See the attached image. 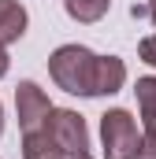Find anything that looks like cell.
<instances>
[{"mask_svg": "<svg viewBox=\"0 0 156 159\" xmlns=\"http://www.w3.org/2000/svg\"><path fill=\"white\" fill-rule=\"evenodd\" d=\"M26 26H30V15H26V7H22L19 0H0V44L7 48V44L22 41Z\"/></svg>", "mask_w": 156, "mask_h": 159, "instance_id": "cell-5", "label": "cell"}, {"mask_svg": "<svg viewBox=\"0 0 156 159\" xmlns=\"http://www.w3.org/2000/svg\"><path fill=\"white\" fill-rule=\"evenodd\" d=\"M145 15L153 19V26H156V0H149V4H145Z\"/></svg>", "mask_w": 156, "mask_h": 159, "instance_id": "cell-13", "label": "cell"}, {"mask_svg": "<svg viewBox=\"0 0 156 159\" xmlns=\"http://www.w3.org/2000/svg\"><path fill=\"white\" fill-rule=\"evenodd\" d=\"M138 96V115H141V129H156V74H145L134 85Z\"/></svg>", "mask_w": 156, "mask_h": 159, "instance_id": "cell-8", "label": "cell"}, {"mask_svg": "<svg viewBox=\"0 0 156 159\" xmlns=\"http://www.w3.org/2000/svg\"><path fill=\"white\" fill-rule=\"evenodd\" d=\"M45 129H48V137L63 148L67 159L89 156V129H85V119H82L78 111H71V107H52Z\"/></svg>", "mask_w": 156, "mask_h": 159, "instance_id": "cell-3", "label": "cell"}, {"mask_svg": "<svg viewBox=\"0 0 156 159\" xmlns=\"http://www.w3.org/2000/svg\"><path fill=\"white\" fill-rule=\"evenodd\" d=\"M7 70H11V56H7V48L0 44V78H7Z\"/></svg>", "mask_w": 156, "mask_h": 159, "instance_id": "cell-12", "label": "cell"}, {"mask_svg": "<svg viewBox=\"0 0 156 159\" xmlns=\"http://www.w3.org/2000/svg\"><path fill=\"white\" fill-rule=\"evenodd\" d=\"M22 159H67V156L48 137V129H34V133H22Z\"/></svg>", "mask_w": 156, "mask_h": 159, "instance_id": "cell-7", "label": "cell"}, {"mask_svg": "<svg viewBox=\"0 0 156 159\" xmlns=\"http://www.w3.org/2000/svg\"><path fill=\"white\" fill-rule=\"evenodd\" d=\"M97 74H100V56L89 52L85 44H60L48 56V78L56 89L71 96H97Z\"/></svg>", "mask_w": 156, "mask_h": 159, "instance_id": "cell-1", "label": "cell"}, {"mask_svg": "<svg viewBox=\"0 0 156 159\" xmlns=\"http://www.w3.org/2000/svg\"><path fill=\"white\" fill-rule=\"evenodd\" d=\"M141 133L145 129H138V119L126 107H108L100 115V152H104V159H138Z\"/></svg>", "mask_w": 156, "mask_h": 159, "instance_id": "cell-2", "label": "cell"}, {"mask_svg": "<svg viewBox=\"0 0 156 159\" xmlns=\"http://www.w3.org/2000/svg\"><path fill=\"white\" fill-rule=\"evenodd\" d=\"M15 115H19L22 133L45 129V122H48V115H52V100H48V93L41 89L37 81L22 78L19 85H15Z\"/></svg>", "mask_w": 156, "mask_h": 159, "instance_id": "cell-4", "label": "cell"}, {"mask_svg": "<svg viewBox=\"0 0 156 159\" xmlns=\"http://www.w3.org/2000/svg\"><path fill=\"white\" fill-rule=\"evenodd\" d=\"M138 159H156V129H145V133H141V148H138Z\"/></svg>", "mask_w": 156, "mask_h": 159, "instance_id": "cell-11", "label": "cell"}, {"mask_svg": "<svg viewBox=\"0 0 156 159\" xmlns=\"http://www.w3.org/2000/svg\"><path fill=\"white\" fill-rule=\"evenodd\" d=\"M108 7H112V0H63L67 19H75V22H82V26L100 22V19L108 15Z\"/></svg>", "mask_w": 156, "mask_h": 159, "instance_id": "cell-9", "label": "cell"}, {"mask_svg": "<svg viewBox=\"0 0 156 159\" xmlns=\"http://www.w3.org/2000/svg\"><path fill=\"white\" fill-rule=\"evenodd\" d=\"M126 85V63L119 56H100V74H97V96H115Z\"/></svg>", "mask_w": 156, "mask_h": 159, "instance_id": "cell-6", "label": "cell"}, {"mask_svg": "<svg viewBox=\"0 0 156 159\" xmlns=\"http://www.w3.org/2000/svg\"><path fill=\"white\" fill-rule=\"evenodd\" d=\"M0 133H4V104H0Z\"/></svg>", "mask_w": 156, "mask_h": 159, "instance_id": "cell-14", "label": "cell"}, {"mask_svg": "<svg viewBox=\"0 0 156 159\" xmlns=\"http://www.w3.org/2000/svg\"><path fill=\"white\" fill-rule=\"evenodd\" d=\"M82 159H93V156H82Z\"/></svg>", "mask_w": 156, "mask_h": 159, "instance_id": "cell-15", "label": "cell"}, {"mask_svg": "<svg viewBox=\"0 0 156 159\" xmlns=\"http://www.w3.org/2000/svg\"><path fill=\"white\" fill-rule=\"evenodd\" d=\"M138 59L149 63V67H156V34H149V37L138 41Z\"/></svg>", "mask_w": 156, "mask_h": 159, "instance_id": "cell-10", "label": "cell"}]
</instances>
